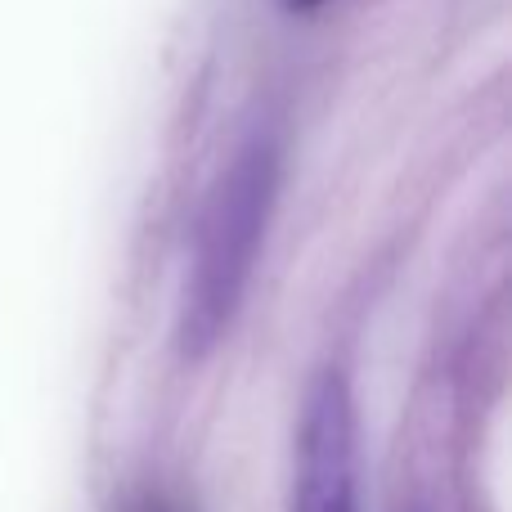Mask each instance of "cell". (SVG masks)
Listing matches in <instances>:
<instances>
[{
  "mask_svg": "<svg viewBox=\"0 0 512 512\" xmlns=\"http://www.w3.org/2000/svg\"><path fill=\"white\" fill-rule=\"evenodd\" d=\"M279 171V131L252 126L207 189L176 315V346L185 360L212 355L248 297L256 256L265 248V230L274 216V198H279Z\"/></svg>",
  "mask_w": 512,
  "mask_h": 512,
  "instance_id": "1",
  "label": "cell"
},
{
  "mask_svg": "<svg viewBox=\"0 0 512 512\" xmlns=\"http://www.w3.org/2000/svg\"><path fill=\"white\" fill-rule=\"evenodd\" d=\"M288 5H292V9H319L324 0H288Z\"/></svg>",
  "mask_w": 512,
  "mask_h": 512,
  "instance_id": "3",
  "label": "cell"
},
{
  "mask_svg": "<svg viewBox=\"0 0 512 512\" xmlns=\"http://www.w3.org/2000/svg\"><path fill=\"white\" fill-rule=\"evenodd\" d=\"M292 512H360L355 400L342 369H324L306 391L292 454Z\"/></svg>",
  "mask_w": 512,
  "mask_h": 512,
  "instance_id": "2",
  "label": "cell"
}]
</instances>
